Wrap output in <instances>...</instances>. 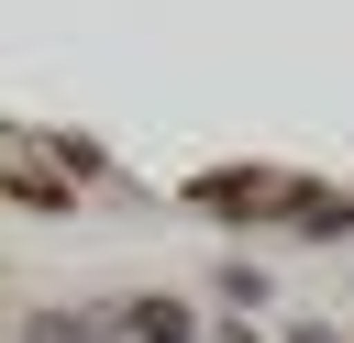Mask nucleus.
<instances>
[{
	"instance_id": "nucleus-1",
	"label": "nucleus",
	"mask_w": 354,
	"mask_h": 343,
	"mask_svg": "<svg viewBox=\"0 0 354 343\" xmlns=\"http://www.w3.org/2000/svg\"><path fill=\"white\" fill-rule=\"evenodd\" d=\"M188 199H199V210H288V199H299V177H266V166H221V177H188Z\"/></svg>"
},
{
	"instance_id": "nucleus-2",
	"label": "nucleus",
	"mask_w": 354,
	"mask_h": 343,
	"mask_svg": "<svg viewBox=\"0 0 354 343\" xmlns=\"http://www.w3.org/2000/svg\"><path fill=\"white\" fill-rule=\"evenodd\" d=\"M111 343H188V310H177V299H122Z\"/></svg>"
},
{
	"instance_id": "nucleus-3",
	"label": "nucleus",
	"mask_w": 354,
	"mask_h": 343,
	"mask_svg": "<svg viewBox=\"0 0 354 343\" xmlns=\"http://www.w3.org/2000/svg\"><path fill=\"white\" fill-rule=\"evenodd\" d=\"M22 343H111V332H77V321H55V310H33V321H22Z\"/></svg>"
}]
</instances>
